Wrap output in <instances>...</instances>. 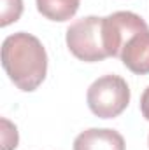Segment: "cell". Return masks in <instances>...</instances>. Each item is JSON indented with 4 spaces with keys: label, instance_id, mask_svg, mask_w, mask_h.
Here are the masks:
<instances>
[{
    "label": "cell",
    "instance_id": "6da1fadb",
    "mask_svg": "<svg viewBox=\"0 0 149 150\" xmlns=\"http://www.w3.org/2000/svg\"><path fill=\"white\" fill-rule=\"evenodd\" d=\"M2 67L18 89L35 91L47 74V54L42 42L27 32L9 35L2 44Z\"/></svg>",
    "mask_w": 149,
    "mask_h": 150
},
{
    "label": "cell",
    "instance_id": "7a4b0ae2",
    "mask_svg": "<svg viewBox=\"0 0 149 150\" xmlns=\"http://www.w3.org/2000/svg\"><path fill=\"white\" fill-rule=\"evenodd\" d=\"M67 47L77 59L95 63L109 58L104 42V18L86 16L67 28Z\"/></svg>",
    "mask_w": 149,
    "mask_h": 150
},
{
    "label": "cell",
    "instance_id": "3957f363",
    "mask_svg": "<svg viewBox=\"0 0 149 150\" xmlns=\"http://www.w3.org/2000/svg\"><path fill=\"white\" fill-rule=\"evenodd\" d=\"M90 110L100 119H114L125 112L130 103V87L119 75H104L97 79L86 94Z\"/></svg>",
    "mask_w": 149,
    "mask_h": 150
},
{
    "label": "cell",
    "instance_id": "277c9868",
    "mask_svg": "<svg viewBox=\"0 0 149 150\" xmlns=\"http://www.w3.org/2000/svg\"><path fill=\"white\" fill-rule=\"evenodd\" d=\"M146 28H149L148 23L139 14L130 11H117L104 18V42L107 54L112 58H119L126 42Z\"/></svg>",
    "mask_w": 149,
    "mask_h": 150
},
{
    "label": "cell",
    "instance_id": "5b68a950",
    "mask_svg": "<svg viewBox=\"0 0 149 150\" xmlns=\"http://www.w3.org/2000/svg\"><path fill=\"white\" fill-rule=\"evenodd\" d=\"M119 59L135 75L149 74V28L135 33L123 47Z\"/></svg>",
    "mask_w": 149,
    "mask_h": 150
},
{
    "label": "cell",
    "instance_id": "8992f818",
    "mask_svg": "<svg viewBox=\"0 0 149 150\" xmlns=\"http://www.w3.org/2000/svg\"><path fill=\"white\" fill-rule=\"evenodd\" d=\"M125 138L109 127H91L77 134L74 150H125Z\"/></svg>",
    "mask_w": 149,
    "mask_h": 150
},
{
    "label": "cell",
    "instance_id": "52a82bcc",
    "mask_svg": "<svg viewBox=\"0 0 149 150\" xmlns=\"http://www.w3.org/2000/svg\"><path fill=\"white\" fill-rule=\"evenodd\" d=\"M37 11L51 21H69L74 18L81 0H35Z\"/></svg>",
    "mask_w": 149,
    "mask_h": 150
},
{
    "label": "cell",
    "instance_id": "ba28073f",
    "mask_svg": "<svg viewBox=\"0 0 149 150\" xmlns=\"http://www.w3.org/2000/svg\"><path fill=\"white\" fill-rule=\"evenodd\" d=\"M23 14V0H2V14L0 26H9L16 23Z\"/></svg>",
    "mask_w": 149,
    "mask_h": 150
},
{
    "label": "cell",
    "instance_id": "9c48e42d",
    "mask_svg": "<svg viewBox=\"0 0 149 150\" xmlns=\"http://www.w3.org/2000/svg\"><path fill=\"white\" fill-rule=\"evenodd\" d=\"M0 122H2V150H16L18 140H19L16 126L5 117H2Z\"/></svg>",
    "mask_w": 149,
    "mask_h": 150
},
{
    "label": "cell",
    "instance_id": "30bf717a",
    "mask_svg": "<svg viewBox=\"0 0 149 150\" xmlns=\"http://www.w3.org/2000/svg\"><path fill=\"white\" fill-rule=\"evenodd\" d=\"M140 112H142V117L149 122V86L140 96Z\"/></svg>",
    "mask_w": 149,
    "mask_h": 150
},
{
    "label": "cell",
    "instance_id": "8fae6325",
    "mask_svg": "<svg viewBox=\"0 0 149 150\" xmlns=\"http://www.w3.org/2000/svg\"><path fill=\"white\" fill-rule=\"evenodd\" d=\"M148 143H149V138H148Z\"/></svg>",
    "mask_w": 149,
    "mask_h": 150
}]
</instances>
